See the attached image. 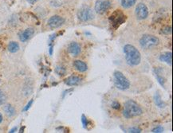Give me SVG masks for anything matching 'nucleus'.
<instances>
[{"label":"nucleus","mask_w":173,"mask_h":133,"mask_svg":"<svg viewBox=\"0 0 173 133\" xmlns=\"http://www.w3.org/2000/svg\"><path fill=\"white\" fill-rule=\"evenodd\" d=\"M135 13L136 16L139 20H143L146 19L148 15V9L145 3L140 2L136 7Z\"/></svg>","instance_id":"8"},{"label":"nucleus","mask_w":173,"mask_h":133,"mask_svg":"<svg viewBox=\"0 0 173 133\" xmlns=\"http://www.w3.org/2000/svg\"><path fill=\"white\" fill-rule=\"evenodd\" d=\"M124 53L125 55V60L128 65L136 66L140 63L141 55L140 51L133 45L127 44L124 46Z\"/></svg>","instance_id":"1"},{"label":"nucleus","mask_w":173,"mask_h":133,"mask_svg":"<svg viewBox=\"0 0 173 133\" xmlns=\"http://www.w3.org/2000/svg\"><path fill=\"white\" fill-rule=\"evenodd\" d=\"M152 132L153 133H162L163 132H164V128L160 125V126L156 127L155 129H152Z\"/></svg>","instance_id":"23"},{"label":"nucleus","mask_w":173,"mask_h":133,"mask_svg":"<svg viewBox=\"0 0 173 133\" xmlns=\"http://www.w3.org/2000/svg\"><path fill=\"white\" fill-rule=\"evenodd\" d=\"M8 50L12 53L18 52L19 50V43L16 42H10L8 44Z\"/></svg>","instance_id":"17"},{"label":"nucleus","mask_w":173,"mask_h":133,"mask_svg":"<svg viewBox=\"0 0 173 133\" xmlns=\"http://www.w3.org/2000/svg\"><path fill=\"white\" fill-rule=\"evenodd\" d=\"M6 100H7L6 95H5L2 91L0 90V105H3L6 102Z\"/></svg>","instance_id":"21"},{"label":"nucleus","mask_w":173,"mask_h":133,"mask_svg":"<svg viewBox=\"0 0 173 133\" xmlns=\"http://www.w3.org/2000/svg\"><path fill=\"white\" fill-rule=\"evenodd\" d=\"M65 22V19L59 15H54L48 20V26L51 29H56L62 26Z\"/></svg>","instance_id":"9"},{"label":"nucleus","mask_w":173,"mask_h":133,"mask_svg":"<svg viewBox=\"0 0 173 133\" xmlns=\"http://www.w3.org/2000/svg\"><path fill=\"white\" fill-rule=\"evenodd\" d=\"M142 113V108L133 100H128L125 103L123 115L126 119H131L133 117H139Z\"/></svg>","instance_id":"2"},{"label":"nucleus","mask_w":173,"mask_h":133,"mask_svg":"<svg viewBox=\"0 0 173 133\" xmlns=\"http://www.w3.org/2000/svg\"><path fill=\"white\" fill-rule=\"evenodd\" d=\"M81 51V46L78 42H73L69 45L68 46V52L74 57H77L80 54V53Z\"/></svg>","instance_id":"10"},{"label":"nucleus","mask_w":173,"mask_h":133,"mask_svg":"<svg viewBox=\"0 0 173 133\" xmlns=\"http://www.w3.org/2000/svg\"><path fill=\"white\" fill-rule=\"evenodd\" d=\"M16 131H17V127H14V129H12L11 130H10L9 132L13 133V132H16Z\"/></svg>","instance_id":"29"},{"label":"nucleus","mask_w":173,"mask_h":133,"mask_svg":"<svg viewBox=\"0 0 173 133\" xmlns=\"http://www.w3.org/2000/svg\"><path fill=\"white\" fill-rule=\"evenodd\" d=\"M155 74H156V77H157V81L163 87H164V83L166 81V78L164 77V73H163V69L159 67L155 69Z\"/></svg>","instance_id":"12"},{"label":"nucleus","mask_w":173,"mask_h":133,"mask_svg":"<svg viewBox=\"0 0 173 133\" xmlns=\"http://www.w3.org/2000/svg\"><path fill=\"white\" fill-rule=\"evenodd\" d=\"M111 107L114 109H120V108H121V105H120V103L117 102V101H113V102L112 103Z\"/></svg>","instance_id":"25"},{"label":"nucleus","mask_w":173,"mask_h":133,"mask_svg":"<svg viewBox=\"0 0 173 133\" xmlns=\"http://www.w3.org/2000/svg\"><path fill=\"white\" fill-rule=\"evenodd\" d=\"M81 79L79 77L77 76H71L68 77V78L66 80L65 83L68 86H75L78 85L80 82H81Z\"/></svg>","instance_id":"14"},{"label":"nucleus","mask_w":173,"mask_h":133,"mask_svg":"<svg viewBox=\"0 0 173 133\" xmlns=\"http://www.w3.org/2000/svg\"><path fill=\"white\" fill-rule=\"evenodd\" d=\"M128 132L130 133H140L141 132V130L138 128H131L128 130Z\"/></svg>","instance_id":"26"},{"label":"nucleus","mask_w":173,"mask_h":133,"mask_svg":"<svg viewBox=\"0 0 173 133\" xmlns=\"http://www.w3.org/2000/svg\"><path fill=\"white\" fill-rule=\"evenodd\" d=\"M55 72H56V74L57 75H59V76H63L66 74V69H65L64 67L62 66H57L55 69Z\"/></svg>","instance_id":"20"},{"label":"nucleus","mask_w":173,"mask_h":133,"mask_svg":"<svg viewBox=\"0 0 173 133\" xmlns=\"http://www.w3.org/2000/svg\"><path fill=\"white\" fill-rule=\"evenodd\" d=\"M2 122V114L0 113V124H1Z\"/></svg>","instance_id":"30"},{"label":"nucleus","mask_w":173,"mask_h":133,"mask_svg":"<svg viewBox=\"0 0 173 133\" xmlns=\"http://www.w3.org/2000/svg\"><path fill=\"white\" fill-rule=\"evenodd\" d=\"M38 1H39V0H27V2H28L29 3H31V4H34V3L38 2Z\"/></svg>","instance_id":"28"},{"label":"nucleus","mask_w":173,"mask_h":133,"mask_svg":"<svg viewBox=\"0 0 173 133\" xmlns=\"http://www.w3.org/2000/svg\"><path fill=\"white\" fill-rule=\"evenodd\" d=\"M78 17L81 22H88L94 19L95 14L90 7H82L78 12Z\"/></svg>","instance_id":"6"},{"label":"nucleus","mask_w":173,"mask_h":133,"mask_svg":"<svg viewBox=\"0 0 173 133\" xmlns=\"http://www.w3.org/2000/svg\"><path fill=\"white\" fill-rule=\"evenodd\" d=\"M3 109H4V112H6V114H7L8 117H11L15 114V109H14V108L13 107L12 105H7Z\"/></svg>","instance_id":"19"},{"label":"nucleus","mask_w":173,"mask_h":133,"mask_svg":"<svg viewBox=\"0 0 173 133\" xmlns=\"http://www.w3.org/2000/svg\"><path fill=\"white\" fill-rule=\"evenodd\" d=\"M33 101H34L33 99H32V100H30V101H29L28 104H27V105H26V107H25V108H24V109H23V111H27V110H28L29 108H30L31 107V105H32V104H33Z\"/></svg>","instance_id":"27"},{"label":"nucleus","mask_w":173,"mask_h":133,"mask_svg":"<svg viewBox=\"0 0 173 133\" xmlns=\"http://www.w3.org/2000/svg\"><path fill=\"white\" fill-rule=\"evenodd\" d=\"M162 33L164 34H170L172 33V26H166L162 30Z\"/></svg>","instance_id":"24"},{"label":"nucleus","mask_w":173,"mask_h":133,"mask_svg":"<svg viewBox=\"0 0 173 133\" xmlns=\"http://www.w3.org/2000/svg\"><path fill=\"white\" fill-rule=\"evenodd\" d=\"M136 0H121V4L124 8L128 9L134 6V4H136Z\"/></svg>","instance_id":"18"},{"label":"nucleus","mask_w":173,"mask_h":133,"mask_svg":"<svg viewBox=\"0 0 173 133\" xmlns=\"http://www.w3.org/2000/svg\"><path fill=\"white\" fill-rule=\"evenodd\" d=\"M154 101L157 107L160 108H163L165 107V103L162 100L161 96L160 95L159 92H157L156 94L154 95Z\"/></svg>","instance_id":"16"},{"label":"nucleus","mask_w":173,"mask_h":133,"mask_svg":"<svg viewBox=\"0 0 173 133\" xmlns=\"http://www.w3.org/2000/svg\"><path fill=\"white\" fill-rule=\"evenodd\" d=\"M74 66L78 71L81 72V73H84L88 69V65L86 63L80 60H77L74 62Z\"/></svg>","instance_id":"13"},{"label":"nucleus","mask_w":173,"mask_h":133,"mask_svg":"<svg viewBox=\"0 0 173 133\" xmlns=\"http://www.w3.org/2000/svg\"><path fill=\"white\" fill-rule=\"evenodd\" d=\"M126 21V15L121 10H116L109 17V22L114 29H117Z\"/></svg>","instance_id":"4"},{"label":"nucleus","mask_w":173,"mask_h":133,"mask_svg":"<svg viewBox=\"0 0 173 133\" xmlns=\"http://www.w3.org/2000/svg\"><path fill=\"white\" fill-rule=\"evenodd\" d=\"M81 122H82V124H83L84 128L86 129L88 125H89V120H88L87 117H86L85 115H82V116H81Z\"/></svg>","instance_id":"22"},{"label":"nucleus","mask_w":173,"mask_h":133,"mask_svg":"<svg viewBox=\"0 0 173 133\" xmlns=\"http://www.w3.org/2000/svg\"><path fill=\"white\" fill-rule=\"evenodd\" d=\"M160 60L161 62H164L168 63L169 65H172V52H167L164 53H162L160 56Z\"/></svg>","instance_id":"15"},{"label":"nucleus","mask_w":173,"mask_h":133,"mask_svg":"<svg viewBox=\"0 0 173 133\" xmlns=\"http://www.w3.org/2000/svg\"><path fill=\"white\" fill-rule=\"evenodd\" d=\"M34 33V30L33 28H27L23 32H22L19 35V39L22 42H25L26 41H28L30 38H32V36Z\"/></svg>","instance_id":"11"},{"label":"nucleus","mask_w":173,"mask_h":133,"mask_svg":"<svg viewBox=\"0 0 173 133\" xmlns=\"http://www.w3.org/2000/svg\"><path fill=\"white\" fill-rule=\"evenodd\" d=\"M111 7V0H97L95 2L94 10L97 14H102L110 9Z\"/></svg>","instance_id":"7"},{"label":"nucleus","mask_w":173,"mask_h":133,"mask_svg":"<svg viewBox=\"0 0 173 133\" xmlns=\"http://www.w3.org/2000/svg\"><path fill=\"white\" fill-rule=\"evenodd\" d=\"M160 43L159 38L154 35H150V34H145L142 36V38L140 40V45L143 49H149L152 46L158 45Z\"/></svg>","instance_id":"5"},{"label":"nucleus","mask_w":173,"mask_h":133,"mask_svg":"<svg viewBox=\"0 0 173 133\" xmlns=\"http://www.w3.org/2000/svg\"><path fill=\"white\" fill-rule=\"evenodd\" d=\"M114 85L120 90H126L130 87V81L121 71H116L113 74Z\"/></svg>","instance_id":"3"},{"label":"nucleus","mask_w":173,"mask_h":133,"mask_svg":"<svg viewBox=\"0 0 173 133\" xmlns=\"http://www.w3.org/2000/svg\"><path fill=\"white\" fill-rule=\"evenodd\" d=\"M0 83H1V80H0Z\"/></svg>","instance_id":"31"}]
</instances>
